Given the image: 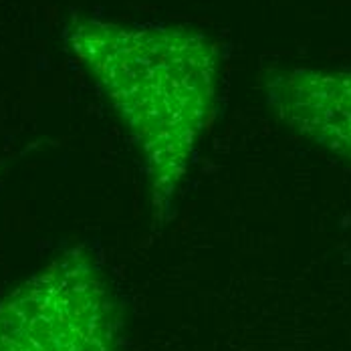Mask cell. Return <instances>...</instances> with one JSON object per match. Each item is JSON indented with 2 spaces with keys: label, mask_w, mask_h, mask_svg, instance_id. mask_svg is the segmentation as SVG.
I'll use <instances>...</instances> for the list:
<instances>
[{
  "label": "cell",
  "mask_w": 351,
  "mask_h": 351,
  "mask_svg": "<svg viewBox=\"0 0 351 351\" xmlns=\"http://www.w3.org/2000/svg\"><path fill=\"white\" fill-rule=\"evenodd\" d=\"M65 40L136 143L154 212L170 214L212 123L220 77L214 40L194 27L97 16L73 19Z\"/></svg>",
  "instance_id": "cell-1"
},
{
  "label": "cell",
  "mask_w": 351,
  "mask_h": 351,
  "mask_svg": "<svg viewBox=\"0 0 351 351\" xmlns=\"http://www.w3.org/2000/svg\"><path fill=\"white\" fill-rule=\"evenodd\" d=\"M123 319L93 258L73 248L0 301V351H121Z\"/></svg>",
  "instance_id": "cell-2"
},
{
  "label": "cell",
  "mask_w": 351,
  "mask_h": 351,
  "mask_svg": "<svg viewBox=\"0 0 351 351\" xmlns=\"http://www.w3.org/2000/svg\"><path fill=\"white\" fill-rule=\"evenodd\" d=\"M265 93L289 130L351 166V71H282L267 81Z\"/></svg>",
  "instance_id": "cell-3"
}]
</instances>
